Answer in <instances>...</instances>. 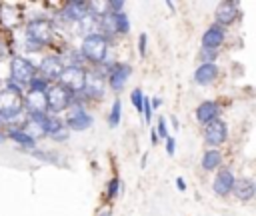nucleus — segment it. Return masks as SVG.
Listing matches in <instances>:
<instances>
[{
  "label": "nucleus",
  "mask_w": 256,
  "mask_h": 216,
  "mask_svg": "<svg viewBox=\"0 0 256 216\" xmlns=\"http://www.w3.org/2000/svg\"><path fill=\"white\" fill-rule=\"evenodd\" d=\"M238 14H240V10H238V6L234 2H220L218 8H216V12H214V16H216V22L214 24L226 28L232 22H236Z\"/></svg>",
  "instance_id": "ddd939ff"
},
{
  "label": "nucleus",
  "mask_w": 256,
  "mask_h": 216,
  "mask_svg": "<svg viewBox=\"0 0 256 216\" xmlns=\"http://www.w3.org/2000/svg\"><path fill=\"white\" fill-rule=\"evenodd\" d=\"M100 216H110V214H108V212H102V214H100Z\"/></svg>",
  "instance_id": "f704fd0d"
},
{
  "label": "nucleus",
  "mask_w": 256,
  "mask_h": 216,
  "mask_svg": "<svg viewBox=\"0 0 256 216\" xmlns=\"http://www.w3.org/2000/svg\"><path fill=\"white\" fill-rule=\"evenodd\" d=\"M222 164V152L220 150H216V148H212V150H206L204 152V156H202V168L204 170H216L218 166Z\"/></svg>",
  "instance_id": "412c9836"
},
{
  "label": "nucleus",
  "mask_w": 256,
  "mask_h": 216,
  "mask_svg": "<svg viewBox=\"0 0 256 216\" xmlns=\"http://www.w3.org/2000/svg\"><path fill=\"white\" fill-rule=\"evenodd\" d=\"M118 192H120V180L118 178H112L110 184H108V196L114 198V196H118Z\"/></svg>",
  "instance_id": "c85d7f7f"
},
{
  "label": "nucleus",
  "mask_w": 256,
  "mask_h": 216,
  "mask_svg": "<svg viewBox=\"0 0 256 216\" xmlns=\"http://www.w3.org/2000/svg\"><path fill=\"white\" fill-rule=\"evenodd\" d=\"M226 38V30L218 24L208 26V30L202 34V50H210V52H218V48L222 46Z\"/></svg>",
  "instance_id": "9d476101"
},
{
  "label": "nucleus",
  "mask_w": 256,
  "mask_h": 216,
  "mask_svg": "<svg viewBox=\"0 0 256 216\" xmlns=\"http://www.w3.org/2000/svg\"><path fill=\"white\" fill-rule=\"evenodd\" d=\"M36 76V66L22 58V56H14L12 62H10V82H14L16 86L24 88L32 82V78Z\"/></svg>",
  "instance_id": "423d86ee"
},
{
  "label": "nucleus",
  "mask_w": 256,
  "mask_h": 216,
  "mask_svg": "<svg viewBox=\"0 0 256 216\" xmlns=\"http://www.w3.org/2000/svg\"><path fill=\"white\" fill-rule=\"evenodd\" d=\"M140 114H144V120L150 124V120H152V106H150V98L148 96H144V100H142V112Z\"/></svg>",
  "instance_id": "cd10ccee"
},
{
  "label": "nucleus",
  "mask_w": 256,
  "mask_h": 216,
  "mask_svg": "<svg viewBox=\"0 0 256 216\" xmlns=\"http://www.w3.org/2000/svg\"><path fill=\"white\" fill-rule=\"evenodd\" d=\"M254 192H256V184L252 178H240V180H234V186H232V192L238 200L246 202V200H252L254 198Z\"/></svg>",
  "instance_id": "f3484780"
},
{
  "label": "nucleus",
  "mask_w": 256,
  "mask_h": 216,
  "mask_svg": "<svg viewBox=\"0 0 256 216\" xmlns=\"http://www.w3.org/2000/svg\"><path fill=\"white\" fill-rule=\"evenodd\" d=\"M138 52H140V56L146 54V34H140L138 36Z\"/></svg>",
  "instance_id": "7c9ffc66"
},
{
  "label": "nucleus",
  "mask_w": 256,
  "mask_h": 216,
  "mask_svg": "<svg viewBox=\"0 0 256 216\" xmlns=\"http://www.w3.org/2000/svg\"><path fill=\"white\" fill-rule=\"evenodd\" d=\"M44 98H46L48 114H54V116H58L60 112L68 110L72 106V102H74V94L64 90L60 84H50L48 90L44 92Z\"/></svg>",
  "instance_id": "7ed1b4c3"
},
{
  "label": "nucleus",
  "mask_w": 256,
  "mask_h": 216,
  "mask_svg": "<svg viewBox=\"0 0 256 216\" xmlns=\"http://www.w3.org/2000/svg\"><path fill=\"white\" fill-rule=\"evenodd\" d=\"M6 138H10L12 142H16L18 146H22V148H28V150H32L34 146H36V138L32 136V134H28L26 130H22V128H10L6 134H4Z\"/></svg>",
  "instance_id": "aec40b11"
},
{
  "label": "nucleus",
  "mask_w": 256,
  "mask_h": 216,
  "mask_svg": "<svg viewBox=\"0 0 256 216\" xmlns=\"http://www.w3.org/2000/svg\"><path fill=\"white\" fill-rule=\"evenodd\" d=\"M130 100H132V104L136 106V110H138V112H142V100H144V94H142V90H140V88L132 90Z\"/></svg>",
  "instance_id": "a878e982"
},
{
  "label": "nucleus",
  "mask_w": 256,
  "mask_h": 216,
  "mask_svg": "<svg viewBox=\"0 0 256 216\" xmlns=\"http://www.w3.org/2000/svg\"><path fill=\"white\" fill-rule=\"evenodd\" d=\"M22 102H24V110L26 112H48L46 110V98L42 92H30L22 96Z\"/></svg>",
  "instance_id": "6ab92c4d"
},
{
  "label": "nucleus",
  "mask_w": 256,
  "mask_h": 216,
  "mask_svg": "<svg viewBox=\"0 0 256 216\" xmlns=\"http://www.w3.org/2000/svg\"><path fill=\"white\" fill-rule=\"evenodd\" d=\"M154 132H156V136H160V138H164V140L168 138V126H166V120H164L162 116L158 118V122H156V130H154Z\"/></svg>",
  "instance_id": "bb28decb"
},
{
  "label": "nucleus",
  "mask_w": 256,
  "mask_h": 216,
  "mask_svg": "<svg viewBox=\"0 0 256 216\" xmlns=\"http://www.w3.org/2000/svg\"><path fill=\"white\" fill-rule=\"evenodd\" d=\"M216 76H218V66L214 62H202L194 72V82L200 86H208L216 80Z\"/></svg>",
  "instance_id": "dca6fc26"
},
{
  "label": "nucleus",
  "mask_w": 256,
  "mask_h": 216,
  "mask_svg": "<svg viewBox=\"0 0 256 216\" xmlns=\"http://www.w3.org/2000/svg\"><path fill=\"white\" fill-rule=\"evenodd\" d=\"M234 180H236V178H234L232 170H230V168H224V170H220V172L216 174L214 184H212V190H214L218 196H228V194L232 192Z\"/></svg>",
  "instance_id": "2eb2a0df"
},
{
  "label": "nucleus",
  "mask_w": 256,
  "mask_h": 216,
  "mask_svg": "<svg viewBox=\"0 0 256 216\" xmlns=\"http://www.w3.org/2000/svg\"><path fill=\"white\" fill-rule=\"evenodd\" d=\"M80 52H82V58H86L88 62L102 64L106 60V54H108V38L104 34H100V32L88 34L82 40Z\"/></svg>",
  "instance_id": "f03ea898"
},
{
  "label": "nucleus",
  "mask_w": 256,
  "mask_h": 216,
  "mask_svg": "<svg viewBox=\"0 0 256 216\" xmlns=\"http://www.w3.org/2000/svg\"><path fill=\"white\" fill-rule=\"evenodd\" d=\"M104 76L100 72H88L86 70V80H84V90L82 94H86L88 98H102L104 96Z\"/></svg>",
  "instance_id": "f8f14e48"
},
{
  "label": "nucleus",
  "mask_w": 256,
  "mask_h": 216,
  "mask_svg": "<svg viewBox=\"0 0 256 216\" xmlns=\"http://www.w3.org/2000/svg\"><path fill=\"white\" fill-rule=\"evenodd\" d=\"M48 86H50V82L36 74V76L32 78V82L28 84V90H30V92H42V94H44V92L48 90Z\"/></svg>",
  "instance_id": "b1692460"
},
{
  "label": "nucleus",
  "mask_w": 256,
  "mask_h": 216,
  "mask_svg": "<svg viewBox=\"0 0 256 216\" xmlns=\"http://www.w3.org/2000/svg\"><path fill=\"white\" fill-rule=\"evenodd\" d=\"M112 24H114V32H118V34H128L130 32V20H128V16H126L124 10L112 14Z\"/></svg>",
  "instance_id": "5701e85b"
},
{
  "label": "nucleus",
  "mask_w": 256,
  "mask_h": 216,
  "mask_svg": "<svg viewBox=\"0 0 256 216\" xmlns=\"http://www.w3.org/2000/svg\"><path fill=\"white\" fill-rule=\"evenodd\" d=\"M62 68H64V62H62L60 56H46V58L40 62V66L36 68V72H40V76H42L44 80L52 82V80H58Z\"/></svg>",
  "instance_id": "9b49d317"
},
{
  "label": "nucleus",
  "mask_w": 256,
  "mask_h": 216,
  "mask_svg": "<svg viewBox=\"0 0 256 216\" xmlns=\"http://www.w3.org/2000/svg\"><path fill=\"white\" fill-rule=\"evenodd\" d=\"M160 104H162V100H158V98H154V100H150V106H152V110H154V108H158Z\"/></svg>",
  "instance_id": "473e14b6"
},
{
  "label": "nucleus",
  "mask_w": 256,
  "mask_h": 216,
  "mask_svg": "<svg viewBox=\"0 0 256 216\" xmlns=\"http://www.w3.org/2000/svg\"><path fill=\"white\" fill-rule=\"evenodd\" d=\"M22 96V88L8 80L0 90V120H14L24 112Z\"/></svg>",
  "instance_id": "f257e3e1"
},
{
  "label": "nucleus",
  "mask_w": 256,
  "mask_h": 216,
  "mask_svg": "<svg viewBox=\"0 0 256 216\" xmlns=\"http://www.w3.org/2000/svg\"><path fill=\"white\" fill-rule=\"evenodd\" d=\"M176 186H178V190H180V192H184V190H186V182H184V178H180V176H178V178H176Z\"/></svg>",
  "instance_id": "2f4dec72"
},
{
  "label": "nucleus",
  "mask_w": 256,
  "mask_h": 216,
  "mask_svg": "<svg viewBox=\"0 0 256 216\" xmlns=\"http://www.w3.org/2000/svg\"><path fill=\"white\" fill-rule=\"evenodd\" d=\"M130 74H132V66H130V64H126V62H116V64H112V66L108 68V74H106L110 88H112V90H122Z\"/></svg>",
  "instance_id": "1a4fd4ad"
},
{
  "label": "nucleus",
  "mask_w": 256,
  "mask_h": 216,
  "mask_svg": "<svg viewBox=\"0 0 256 216\" xmlns=\"http://www.w3.org/2000/svg\"><path fill=\"white\" fill-rule=\"evenodd\" d=\"M84 80H86V70L78 64H68L62 68L56 84H60L70 94H80L84 90Z\"/></svg>",
  "instance_id": "20e7f679"
},
{
  "label": "nucleus",
  "mask_w": 256,
  "mask_h": 216,
  "mask_svg": "<svg viewBox=\"0 0 256 216\" xmlns=\"http://www.w3.org/2000/svg\"><path fill=\"white\" fill-rule=\"evenodd\" d=\"M98 22H100L98 16H94L92 12H86V14L78 20V28H80V32H84V34L88 36V34H94V32H96Z\"/></svg>",
  "instance_id": "4be33fe9"
},
{
  "label": "nucleus",
  "mask_w": 256,
  "mask_h": 216,
  "mask_svg": "<svg viewBox=\"0 0 256 216\" xmlns=\"http://www.w3.org/2000/svg\"><path fill=\"white\" fill-rule=\"evenodd\" d=\"M174 150H176V140L172 136L166 138V154L168 156H174Z\"/></svg>",
  "instance_id": "c756f323"
},
{
  "label": "nucleus",
  "mask_w": 256,
  "mask_h": 216,
  "mask_svg": "<svg viewBox=\"0 0 256 216\" xmlns=\"http://www.w3.org/2000/svg\"><path fill=\"white\" fill-rule=\"evenodd\" d=\"M4 140H6V136H4V132H0V144H2Z\"/></svg>",
  "instance_id": "72a5a7b5"
},
{
  "label": "nucleus",
  "mask_w": 256,
  "mask_h": 216,
  "mask_svg": "<svg viewBox=\"0 0 256 216\" xmlns=\"http://www.w3.org/2000/svg\"><path fill=\"white\" fill-rule=\"evenodd\" d=\"M218 116H220V104L214 102V100H206L196 108V120L204 126L218 120Z\"/></svg>",
  "instance_id": "4468645a"
},
{
  "label": "nucleus",
  "mask_w": 256,
  "mask_h": 216,
  "mask_svg": "<svg viewBox=\"0 0 256 216\" xmlns=\"http://www.w3.org/2000/svg\"><path fill=\"white\" fill-rule=\"evenodd\" d=\"M92 116H90V112L84 108V106H78V104H74V106H70L68 108V116H66V122H64V126L68 128V130H88L90 126H92Z\"/></svg>",
  "instance_id": "0eeeda50"
},
{
  "label": "nucleus",
  "mask_w": 256,
  "mask_h": 216,
  "mask_svg": "<svg viewBox=\"0 0 256 216\" xmlns=\"http://www.w3.org/2000/svg\"><path fill=\"white\" fill-rule=\"evenodd\" d=\"M226 138H228V126H226V122L224 120H214V122H210V124H206L204 126V140H206V144L208 146H220V144H224L226 142Z\"/></svg>",
  "instance_id": "6e6552de"
},
{
  "label": "nucleus",
  "mask_w": 256,
  "mask_h": 216,
  "mask_svg": "<svg viewBox=\"0 0 256 216\" xmlns=\"http://www.w3.org/2000/svg\"><path fill=\"white\" fill-rule=\"evenodd\" d=\"M0 126H2V120H0Z\"/></svg>",
  "instance_id": "c9c22d12"
},
{
  "label": "nucleus",
  "mask_w": 256,
  "mask_h": 216,
  "mask_svg": "<svg viewBox=\"0 0 256 216\" xmlns=\"http://www.w3.org/2000/svg\"><path fill=\"white\" fill-rule=\"evenodd\" d=\"M52 34H54V28L44 18H34L26 26V40H28V44H34V48L50 44Z\"/></svg>",
  "instance_id": "39448f33"
},
{
  "label": "nucleus",
  "mask_w": 256,
  "mask_h": 216,
  "mask_svg": "<svg viewBox=\"0 0 256 216\" xmlns=\"http://www.w3.org/2000/svg\"><path fill=\"white\" fill-rule=\"evenodd\" d=\"M86 12H88V2L72 0V2H68V4L64 6V10H62L60 14H62V18L68 20V22H78Z\"/></svg>",
  "instance_id": "a211bd4d"
},
{
  "label": "nucleus",
  "mask_w": 256,
  "mask_h": 216,
  "mask_svg": "<svg viewBox=\"0 0 256 216\" xmlns=\"http://www.w3.org/2000/svg\"><path fill=\"white\" fill-rule=\"evenodd\" d=\"M120 112H122V104H120V100H114L112 110H110V116H108V126L110 128H116L120 124Z\"/></svg>",
  "instance_id": "393cba45"
}]
</instances>
